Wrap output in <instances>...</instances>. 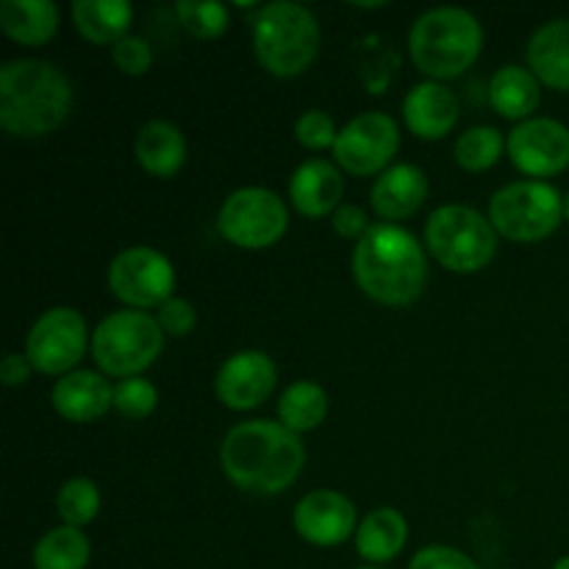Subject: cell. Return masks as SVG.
Listing matches in <instances>:
<instances>
[{"instance_id": "40", "label": "cell", "mask_w": 569, "mask_h": 569, "mask_svg": "<svg viewBox=\"0 0 569 569\" xmlns=\"http://www.w3.org/2000/svg\"><path fill=\"white\" fill-rule=\"evenodd\" d=\"M356 569H383V567H370V565H365V567H356Z\"/></svg>"}, {"instance_id": "15", "label": "cell", "mask_w": 569, "mask_h": 569, "mask_svg": "<svg viewBox=\"0 0 569 569\" xmlns=\"http://www.w3.org/2000/svg\"><path fill=\"white\" fill-rule=\"evenodd\" d=\"M278 367L264 350H237L214 376V395L226 409L253 411L276 392Z\"/></svg>"}, {"instance_id": "10", "label": "cell", "mask_w": 569, "mask_h": 569, "mask_svg": "<svg viewBox=\"0 0 569 569\" xmlns=\"http://www.w3.org/2000/svg\"><path fill=\"white\" fill-rule=\"evenodd\" d=\"M106 283L126 309L150 311L176 295V267L161 250L131 244L111 259Z\"/></svg>"}, {"instance_id": "18", "label": "cell", "mask_w": 569, "mask_h": 569, "mask_svg": "<svg viewBox=\"0 0 569 569\" xmlns=\"http://www.w3.org/2000/svg\"><path fill=\"white\" fill-rule=\"evenodd\" d=\"M50 403L61 420L87 426L114 409V387L100 370H76L53 383Z\"/></svg>"}, {"instance_id": "3", "label": "cell", "mask_w": 569, "mask_h": 569, "mask_svg": "<svg viewBox=\"0 0 569 569\" xmlns=\"http://www.w3.org/2000/svg\"><path fill=\"white\" fill-rule=\"evenodd\" d=\"M356 283L381 306H411L428 283V256L420 239L403 226L376 222L350 256Z\"/></svg>"}, {"instance_id": "6", "label": "cell", "mask_w": 569, "mask_h": 569, "mask_svg": "<svg viewBox=\"0 0 569 569\" xmlns=\"http://www.w3.org/2000/svg\"><path fill=\"white\" fill-rule=\"evenodd\" d=\"M164 331L150 311L117 309L92 331V359L106 378H137L159 361Z\"/></svg>"}, {"instance_id": "35", "label": "cell", "mask_w": 569, "mask_h": 569, "mask_svg": "<svg viewBox=\"0 0 569 569\" xmlns=\"http://www.w3.org/2000/svg\"><path fill=\"white\" fill-rule=\"evenodd\" d=\"M409 569H481L472 556L450 545H428L411 556Z\"/></svg>"}, {"instance_id": "22", "label": "cell", "mask_w": 569, "mask_h": 569, "mask_svg": "<svg viewBox=\"0 0 569 569\" xmlns=\"http://www.w3.org/2000/svg\"><path fill=\"white\" fill-rule=\"evenodd\" d=\"M356 553L367 561L370 567L389 565L403 553L406 542H409V522L392 506H381L372 509L370 515L361 517L359 528H356Z\"/></svg>"}, {"instance_id": "5", "label": "cell", "mask_w": 569, "mask_h": 569, "mask_svg": "<svg viewBox=\"0 0 569 569\" xmlns=\"http://www.w3.org/2000/svg\"><path fill=\"white\" fill-rule=\"evenodd\" d=\"M322 31L315 11L295 0H276L256 11L253 53L261 70L276 78H298L317 61Z\"/></svg>"}, {"instance_id": "19", "label": "cell", "mask_w": 569, "mask_h": 569, "mask_svg": "<svg viewBox=\"0 0 569 569\" xmlns=\"http://www.w3.org/2000/svg\"><path fill=\"white\" fill-rule=\"evenodd\" d=\"M345 178L333 161L306 159L289 178V203L298 214L320 220L342 206Z\"/></svg>"}, {"instance_id": "9", "label": "cell", "mask_w": 569, "mask_h": 569, "mask_svg": "<svg viewBox=\"0 0 569 569\" xmlns=\"http://www.w3.org/2000/svg\"><path fill=\"white\" fill-rule=\"evenodd\" d=\"M217 228L239 250H267L289 231L287 200L267 187L233 189L220 206Z\"/></svg>"}, {"instance_id": "29", "label": "cell", "mask_w": 569, "mask_h": 569, "mask_svg": "<svg viewBox=\"0 0 569 569\" xmlns=\"http://www.w3.org/2000/svg\"><path fill=\"white\" fill-rule=\"evenodd\" d=\"M100 506H103V498H100L98 483L81 476L61 483L59 495H56V511H59L61 522L72 528H87L89 522L98 520Z\"/></svg>"}, {"instance_id": "17", "label": "cell", "mask_w": 569, "mask_h": 569, "mask_svg": "<svg viewBox=\"0 0 569 569\" xmlns=\"http://www.w3.org/2000/svg\"><path fill=\"white\" fill-rule=\"evenodd\" d=\"M428 200V176L417 164L398 161L372 181L370 206L383 222L409 220L426 206Z\"/></svg>"}, {"instance_id": "32", "label": "cell", "mask_w": 569, "mask_h": 569, "mask_svg": "<svg viewBox=\"0 0 569 569\" xmlns=\"http://www.w3.org/2000/svg\"><path fill=\"white\" fill-rule=\"evenodd\" d=\"M339 128L333 117L322 109H309L295 120V139L306 150H333Z\"/></svg>"}, {"instance_id": "12", "label": "cell", "mask_w": 569, "mask_h": 569, "mask_svg": "<svg viewBox=\"0 0 569 569\" xmlns=\"http://www.w3.org/2000/svg\"><path fill=\"white\" fill-rule=\"evenodd\" d=\"M400 153V128L383 111H361L339 128L333 164L356 178L381 176Z\"/></svg>"}, {"instance_id": "26", "label": "cell", "mask_w": 569, "mask_h": 569, "mask_svg": "<svg viewBox=\"0 0 569 569\" xmlns=\"http://www.w3.org/2000/svg\"><path fill=\"white\" fill-rule=\"evenodd\" d=\"M328 409V392L317 381H295L283 389L281 400H278V422L289 428L292 433L303 437V433L317 431L326 422Z\"/></svg>"}, {"instance_id": "39", "label": "cell", "mask_w": 569, "mask_h": 569, "mask_svg": "<svg viewBox=\"0 0 569 569\" xmlns=\"http://www.w3.org/2000/svg\"><path fill=\"white\" fill-rule=\"evenodd\" d=\"M565 220L569 222V192L565 194Z\"/></svg>"}, {"instance_id": "16", "label": "cell", "mask_w": 569, "mask_h": 569, "mask_svg": "<svg viewBox=\"0 0 569 569\" xmlns=\"http://www.w3.org/2000/svg\"><path fill=\"white\" fill-rule=\"evenodd\" d=\"M461 103L453 89L439 81H422L403 100V122L422 142H439L459 126Z\"/></svg>"}, {"instance_id": "7", "label": "cell", "mask_w": 569, "mask_h": 569, "mask_svg": "<svg viewBox=\"0 0 569 569\" xmlns=\"http://www.w3.org/2000/svg\"><path fill=\"white\" fill-rule=\"evenodd\" d=\"M498 239L489 217L472 206H439L426 220V250L445 270L459 276H472L492 264Z\"/></svg>"}, {"instance_id": "1", "label": "cell", "mask_w": 569, "mask_h": 569, "mask_svg": "<svg viewBox=\"0 0 569 569\" xmlns=\"http://www.w3.org/2000/svg\"><path fill=\"white\" fill-rule=\"evenodd\" d=\"M220 467L242 492L276 498L303 472L306 445L278 420H244L222 437Z\"/></svg>"}, {"instance_id": "8", "label": "cell", "mask_w": 569, "mask_h": 569, "mask_svg": "<svg viewBox=\"0 0 569 569\" xmlns=\"http://www.w3.org/2000/svg\"><path fill=\"white\" fill-rule=\"evenodd\" d=\"M489 222L498 237L517 244H533L553 237L565 220V194L548 181H515L500 187L489 200Z\"/></svg>"}, {"instance_id": "24", "label": "cell", "mask_w": 569, "mask_h": 569, "mask_svg": "<svg viewBox=\"0 0 569 569\" xmlns=\"http://www.w3.org/2000/svg\"><path fill=\"white\" fill-rule=\"evenodd\" d=\"M59 6L53 0H3L0 31L22 48H42L59 31Z\"/></svg>"}, {"instance_id": "21", "label": "cell", "mask_w": 569, "mask_h": 569, "mask_svg": "<svg viewBox=\"0 0 569 569\" xmlns=\"http://www.w3.org/2000/svg\"><path fill=\"white\" fill-rule=\"evenodd\" d=\"M133 156L153 178H172L187 164V137L170 120H148L133 137Z\"/></svg>"}, {"instance_id": "28", "label": "cell", "mask_w": 569, "mask_h": 569, "mask_svg": "<svg viewBox=\"0 0 569 569\" xmlns=\"http://www.w3.org/2000/svg\"><path fill=\"white\" fill-rule=\"evenodd\" d=\"M506 156V137L495 126H472L453 144L456 164L465 172H487Z\"/></svg>"}, {"instance_id": "31", "label": "cell", "mask_w": 569, "mask_h": 569, "mask_svg": "<svg viewBox=\"0 0 569 569\" xmlns=\"http://www.w3.org/2000/svg\"><path fill=\"white\" fill-rule=\"evenodd\" d=\"M159 406V389L153 381L137 376L114 383V411L126 420H144Z\"/></svg>"}, {"instance_id": "25", "label": "cell", "mask_w": 569, "mask_h": 569, "mask_svg": "<svg viewBox=\"0 0 569 569\" xmlns=\"http://www.w3.org/2000/svg\"><path fill=\"white\" fill-rule=\"evenodd\" d=\"M72 26L98 48H114L133 22V9L128 0H76L72 3Z\"/></svg>"}, {"instance_id": "13", "label": "cell", "mask_w": 569, "mask_h": 569, "mask_svg": "<svg viewBox=\"0 0 569 569\" xmlns=\"http://www.w3.org/2000/svg\"><path fill=\"white\" fill-rule=\"evenodd\" d=\"M506 156L531 181H545L569 167V128L553 117H531L511 128Z\"/></svg>"}, {"instance_id": "37", "label": "cell", "mask_w": 569, "mask_h": 569, "mask_svg": "<svg viewBox=\"0 0 569 569\" xmlns=\"http://www.w3.org/2000/svg\"><path fill=\"white\" fill-rule=\"evenodd\" d=\"M33 365L28 361L26 353H6L3 361H0V381L6 387H22V383L31 381Z\"/></svg>"}, {"instance_id": "14", "label": "cell", "mask_w": 569, "mask_h": 569, "mask_svg": "<svg viewBox=\"0 0 569 569\" xmlns=\"http://www.w3.org/2000/svg\"><path fill=\"white\" fill-rule=\"evenodd\" d=\"M359 522L353 500L337 489H315L303 495L292 511L298 537L315 548H339L356 537Z\"/></svg>"}, {"instance_id": "34", "label": "cell", "mask_w": 569, "mask_h": 569, "mask_svg": "<svg viewBox=\"0 0 569 569\" xmlns=\"http://www.w3.org/2000/svg\"><path fill=\"white\" fill-rule=\"evenodd\" d=\"M156 320H159L164 337L183 339L198 328V309H194L187 298L172 295L167 303H161L159 309H156Z\"/></svg>"}, {"instance_id": "11", "label": "cell", "mask_w": 569, "mask_h": 569, "mask_svg": "<svg viewBox=\"0 0 569 569\" xmlns=\"http://www.w3.org/2000/svg\"><path fill=\"white\" fill-rule=\"evenodd\" d=\"M89 348H92V337H89L87 320L72 306H53L42 311L26 339V356L33 370L56 381L76 372Z\"/></svg>"}, {"instance_id": "33", "label": "cell", "mask_w": 569, "mask_h": 569, "mask_svg": "<svg viewBox=\"0 0 569 569\" xmlns=\"http://www.w3.org/2000/svg\"><path fill=\"white\" fill-rule=\"evenodd\" d=\"M111 61H114V67L122 76L139 78L153 67V48H150L148 39L139 37V33H128V37H122L120 42L111 48Z\"/></svg>"}, {"instance_id": "38", "label": "cell", "mask_w": 569, "mask_h": 569, "mask_svg": "<svg viewBox=\"0 0 569 569\" xmlns=\"http://www.w3.org/2000/svg\"><path fill=\"white\" fill-rule=\"evenodd\" d=\"M553 569H569V556H561V559L553 565Z\"/></svg>"}, {"instance_id": "30", "label": "cell", "mask_w": 569, "mask_h": 569, "mask_svg": "<svg viewBox=\"0 0 569 569\" xmlns=\"http://www.w3.org/2000/svg\"><path fill=\"white\" fill-rule=\"evenodd\" d=\"M176 17L194 39H220L231 26V9L217 0H178Z\"/></svg>"}, {"instance_id": "27", "label": "cell", "mask_w": 569, "mask_h": 569, "mask_svg": "<svg viewBox=\"0 0 569 569\" xmlns=\"http://www.w3.org/2000/svg\"><path fill=\"white\" fill-rule=\"evenodd\" d=\"M33 569H87L92 561V542L83 528L56 526L33 545Z\"/></svg>"}, {"instance_id": "20", "label": "cell", "mask_w": 569, "mask_h": 569, "mask_svg": "<svg viewBox=\"0 0 569 569\" xmlns=\"http://www.w3.org/2000/svg\"><path fill=\"white\" fill-rule=\"evenodd\" d=\"M526 67L542 87L569 92V17L542 22L526 48Z\"/></svg>"}, {"instance_id": "23", "label": "cell", "mask_w": 569, "mask_h": 569, "mask_svg": "<svg viewBox=\"0 0 569 569\" xmlns=\"http://www.w3.org/2000/svg\"><path fill=\"white\" fill-rule=\"evenodd\" d=\"M489 103L503 120L520 126L537 117L533 111L542 103V83L526 64H503L489 78Z\"/></svg>"}, {"instance_id": "36", "label": "cell", "mask_w": 569, "mask_h": 569, "mask_svg": "<svg viewBox=\"0 0 569 569\" xmlns=\"http://www.w3.org/2000/svg\"><path fill=\"white\" fill-rule=\"evenodd\" d=\"M372 226H376V222H370L367 211L356 203H342L331 214L333 231H337L342 239H350V242H361Z\"/></svg>"}, {"instance_id": "2", "label": "cell", "mask_w": 569, "mask_h": 569, "mask_svg": "<svg viewBox=\"0 0 569 569\" xmlns=\"http://www.w3.org/2000/svg\"><path fill=\"white\" fill-rule=\"evenodd\" d=\"M76 89L44 59H11L0 67V128L17 139H42L72 114Z\"/></svg>"}, {"instance_id": "4", "label": "cell", "mask_w": 569, "mask_h": 569, "mask_svg": "<svg viewBox=\"0 0 569 569\" xmlns=\"http://www.w3.org/2000/svg\"><path fill=\"white\" fill-rule=\"evenodd\" d=\"M483 50V26L461 6L422 11L409 31V56L428 81H453L465 76Z\"/></svg>"}]
</instances>
